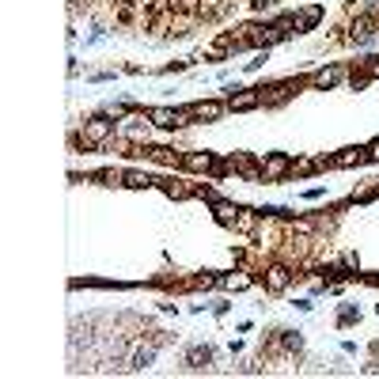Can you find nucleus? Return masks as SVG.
I'll return each instance as SVG.
<instances>
[{
    "instance_id": "nucleus-1",
    "label": "nucleus",
    "mask_w": 379,
    "mask_h": 379,
    "mask_svg": "<svg viewBox=\"0 0 379 379\" xmlns=\"http://www.w3.org/2000/svg\"><path fill=\"white\" fill-rule=\"evenodd\" d=\"M114 137H118V118L103 110V114H91L88 122L80 125V137H76V141H84L88 148H106Z\"/></svg>"
},
{
    "instance_id": "nucleus-2",
    "label": "nucleus",
    "mask_w": 379,
    "mask_h": 379,
    "mask_svg": "<svg viewBox=\"0 0 379 379\" xmlns=\"http://www.w3.org/2000/svg\"><path fill=\"white\" fill-rule=\"evenodd\" d=\"M152 122H148V110H129V114L118 118V137L122 141H133V144H148V133H152Z\"/></svg>"
},
{
    "instance_id": "nucleus-3",
    "label": "nucleus",
    "mask_w": 379,
    "mask_h": 379,
    "mask_svg": "<svg viewBox=\"0 0 379 379\" xmlns=\"http://www.w3.org/2000/svg\"><path fill=\"white\" fill-rule=\"evenodd\" d=\"M258 167H262V182H284V179H292L296 160L289 152H266V156H258Z\"/></svg>"
},
{
    "instance_id": "nucleus-4",
    "label": "nucleus",
    "mask_w": 379,
    "mask_h": 379,
    "mask_svg": "<svg viewBox=\"0 0 379 379\" xmlns=\"http://www.w3.org/2000/svg\"><path fill=\"white\" fill-rule=\"evenodd\" d=\"M292 281H296V270L289 262H270V266H266V273H262V289L270 296H284L292 289Z\"/></svg>"
},
{
    "instance_id": "nucleus-5",
    "label": "nucleus",
    "mask_w": 379,
    "mask_h": 379,
    "mask_svg": "<svg viewBox=\"0 0 379 379\" xmlns=\"http://www.w3.org/2000/svg\"><path fill=\"white\" fill-rule=\"evenodd\" d=\"M148 122L156 129H182L193 122L190 106H148Z\"/></svg>"
},
{
    "instance_id": "nucleus-6",
    "label": "nucleus",
    "mask_w": 379,
    "mask_h": 379,
    "mask_svg": "<svg viewBox=\"0 0 379 379\" xmlns=\"http://www.w3.org/2000/svg\"><path fill=\"white\" fill-rule=\"evenodd\" d=\"M349 64H322V69H315L308 76V88H315V91H334L338 84H345L349 80Z\"/></svg>"
},
{
    "instance_id": "nucleus-7",
    "label": "nucleus",
    "mask_w": 379,
    "mask_h": 379,
    "mask_svg": "<svg viewBox=\"0 0 379 379\" xmlns=\"http://www.w3.org/2000/svg\"><path fill=\"white\" fill-rule=\"evenodd\" d=\"M179 171H190V174H224V163H220L212 152H182Z\"/></svg>"
},
{
    "instance_id": "nucleus-8",
    "label": "nucleus",
    "mask_w": 379,
    "mask_h": 379,
    "mask_svg": "<svg viewBox=\"0 0 379 379\" xmlns=\"http://www.w3.org/2000/svg\"><path fill=\"white\" fill-rule=\"evenodd\" d=\"M224 103H228V110L232 114H247V110H258L262 106V91L258 88H228V95H224Z\"/></svg>"
},
{
    "instance_id": "nucleus-9",
    "label": "nucleus",
    "mask_w": 379,
    "mask_h": 379,
    "mask_svg": "<svg viewBox=\"0 0 379 379\" xmlns=\"http://www.w3.org/2000/svg\"><path fill=\"white\" fill-rule=\"evenodd\" d=\"M379 39V20H372V15H357V20L353 23H349V42H353L357 46V50H360V46H372Z\"/></svg>"
},
{
    "instance_id": "nucleus-10",
    "label": "nucleus",
    "mask_w": 379,
    "mask_h": 379,
    "mask_svg": "<svg viewBox=\"0 0 379 379\" xmlns=\"http://www.w3.org/2000/svg\"><path fill=\"white\" fill-rule=\"evenodd\" d=\"M190 114H193V122H220L228 114V103L224 99H205V103H193Z\"/></svg>"
},
{
    "instance_id": "nucleus-11",
    "label": "nucleus",
    "mask_w": 379,
    "mask_h": 379,
    "mask_svg": "<svg viewBox=\"0 0 379 379\" xmlns=\"http://www.w3.org/2000/svg\"><path fill=\"white\" fill-rule=\"evenodd\" d=\"M372 156H368V144L364 148H341V152L330 156V167H360V163H368Z\"/></svg>"
},
{
    "instance_id": "nucleus-12",
    "label": "nucleus",
    "mask_w": 379,
    "mask_h": 379,
    "mask_svg": "<svg viewBox=\"0 0 379 379\" xmlns=\"http://www.w3.org/2000/svg\"><path fill=\"white\" fill-rule=\"evenodd\" d=\"M258 224H262V212H258V209H239V216H235L232 232H239V235H254V232H258Z\"/></svg>"
},
{
    "instance_id": "nucleus-13",
    "label": "nucleus",
    "mask_w": 379,
    "mask_h": 379,
    "mask_svg": "<svg viewBox=\"0 0 379 379\" xmlns=\"http://www.w3.org/2000/svg\"><path fill=\"white\" fill-rule=\"evenodd\" d=\"M163 193L174 201H190V198H198V186H190V182H182V179H167V182H160Z\"/></svg>"
},
{
    "instance_id": "nucleus-14",
    "label": "nucleus",
    "mask_w": 379,
    "mask_h": 379,
    "mask_svg": "<svg viewBox=\"0 0 379 379\" xmlns=\"http://www.w3.org/2000/svg\"><path fill=\"white\" fill-rule=\"evenodd\" d=\"M239 209H243V205H235V201H228V198H216V201H212V212H216V220H220L224 228H232V224H235Z\"/></svg>"
},
{
    "instance_id": "nucleus-15",
    "label": "nucleus",
    "mask_w": 379,
    "mask_h": 379,
    "mask_svg": "<svg viewBox=\"0 0 379 379\" xmlns=\"http://www.w3.org/2000/svg\"><path fill=\"white\" fill-rule=\"evenodd\" d=\"M156 353H160V349L152 345V341H148V345H141L133 353V360H129V368H133V372H144V368H152L156 364Z\"/></svg>"
},
{
    "instance_id": "nucleus-16",
    "label": "nucleus",
    "mask_w": 379,
    "mask_h": 379,
    "mask_svg": "<svg viewBox=\"0 0 379 379\" xmlns=\"http://www.w3.org/2000/svg\"><path fill=\"white\" fill-rule=\"evenodd\" d=\"M220 284H224L228 292H243V289H251V284H254V277L247 273V270H235V273L220 277Z\"/></svg>"
},
{
    "instance_id": "nucleus-17",
    "label": "nucleus",
    "mask_w": 379,
    "mask_h": 379,
    "mask_svg": "<svg viewBox=\"0 0 379 379\" xmlns=\"http://www.w3.org/2000/svg\"><path fill=\"white\" fill-rule=\"evenodd\" d=\"M212 364V349L209 345H193L186 353V368H209Z\"/></svg>"
},
{
    "instance_id": "nucleus-18",
    "label": "nucleus",
    "mask_w": 379,
    "mask_h": 379,
    "mask_svg": "<svg viewBox=\"0 0 379 379\" xmlns=\"http://www.w3.org/2000/svg\"><path fill=\"white\" fill-rule=\"evenodd\" d=\"M319 20H322V8H303V12H296V27H300V31H311Z\"/></svg>"
},
{
    "instance_id": "nucleus-19",
    "label": "nucleus",
    "mask_w": 379,
    "mask_h": 379,
    "mask_svg": "<svg viewBox=\"0 0 379 379\" xmlns=\"http://www.w3.org/2000/svg\"><path fill=\"white\" fill-rule=\"evenodd\" d=\"M360 322V308H353V303H341V311H338V326L345 330V326H357Z\"/></svg>"
},
{
    "instance_id": "nucleus-20",
    "label": "nucleus",
    "mask_w": 379,
    "mask_h": 379,
    "mask_svg": "<svg viewBox=\"0 0 379 379\" xmlns=\"http://www.w3.org/2000/svg\"><path fill=\"white\" fill-rule=\"evenodd\" d=\"M152 174H148V171H125V186H137V190H141V186H152Z\"/></svg>"
},
{
    "instance_id": "nucleus-21",
    "label": "nucleus",
    "mask_w": 379,
    "mask_h": 379,
    "mask_svg": "<svg viewBox=\"0 0 379 379\" xmlns=\"http://www.w3.org/2000/svg\"><path fill=\"white\" fill-rule=\"evenodd\" d=\"M357 69H364L372 80H379V57H368V61H357Z\"/></svg>"
},
{
    "instance_id": "nucleus-22",
    "label": "nucleus",
    "mask_w": 379,
    "mask_h": 379,
    "mask_svg": "<svg viewBox=\"0 0 379 379\" xmlns=\"http://www.w3.org/2000/svg\"><path fill=\"white\" fill-rule=\"evenodd\" d=\"M266 61H270V50H266V53H254V61H247V72H258Z\"/></svg>"
},
{
    "instance_id": "nucleus-23",
    "label": "nucleus",
    "mask_w": 379,
    "mask_h": 379,
    "mask_svg": "<svg viewBox=\"0 0 379 379\" xmlns=\"http://www.w3.org/2000/svg\"><path fill=\"white\" fill-rule=\"evenodd\" d=\"M319 198H326V186H311V190H303V201H319Z\"/></svg>"
},
{
    "instance_id": "nucleus-24",
    "label": "nucleus",
    "mask_w": 379,
    "mask_h": 379,
    "mask_svg": "<svg viewBox=\"0 0 379 379\" xmlns=\"http://www.w3.org/2000/svg\"><path fill=\"white\" fill-rule=\"evenodd\" d=\"M296 311H303V315H311V311H315V303H311L308 296H303V300H296Z\"/></svg>"
},
{
    "instance_id": "nucleus-25",
    "label": "nucleus",
    "mask_w": 379,
    "mask_h": 379,
    "mask_svg": "<svg viewBox=\"0 0 379 379\" xmlns=\"http://www.w3.org/2000/svg\"><path fill=\"white\" fill-rule=\"evenodd\" d=\"M247 4H251V8H258V12H266V8H273L277 0H247Z\"/></svg>"
},
{
    "instance_id": "nucleus-26",
    "label": "nucleus",
    "mask_w": 379,
    "mask_h": 379,
    "mask_svg": "<svg viewBox=\"0 0 379 379\" xmlns=\"http://www.w3.org/2000/svg\"><path fill=\"white\" fill-rule=\"evenodd\" d=\"M182 69H186V61H171V64H163V72H167V76H171V72H182Z\"/></svg>"
},
{
    "instance_id": "nucleus-27",
    "label": "nucleus",
    "mask_w": 379,
    "mask_h": 379,
    "mask_svg": "<svg viewBox=\"0 0 379 379\" xmlns=\"http://www.w3.org/2000/svg\"><path fill=\"white\" fill-rule=\"evenodd\" d=\"M368 156H372V160H379V137H375V141H368Z\"/></svg>"
}]
</instances>
